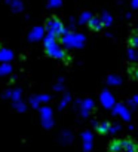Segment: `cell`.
Here are the masks:
<instances>
[{
  "label": "cell",
  "instance_id": "obj_1",
  "mask_svg": "<svg viewBox=\"0 0 138 152\" xmlns=\"http://www.w3.org/2000/svg\"><path fill=\"white\" fill-rule=\"evenodd\" d=\"M43 45H45V51H46L48 55H51V57H53V58H61V57H64V52H62V49L59 48V45L56 43V40H55L53 36L49 34L48 37H45Z\"/></svg>",
  "mask_w": 138,
  "mask_h": 152
},
{
  "label": "cell",
  "instance_id": "obj_2",
  "mask_svg": "<svg viewBox=\"0 0 138 152\" xmlns=\"http://www.w3.org/2000/svg\"><path fill=\"white\" fill-rule=\"evenodd\" d=\"M46 28H48V33L53 37H59L62 34H65V28L62 27V24L59 23V20L56 18H52L46 23Z\"/></svg>",
  "mask_w": 138,
  "mask_h": 152
},
{
  "label": "cell",
  "instance_id": "obj_3",
  "mask_svg": "<svg viewBox=\"0 0 138 152\" xmlns=\"http://www.w3.org/2000/svg\"><path fill=\"white\" fill-rule=\"evenodd\" d=\"M83 42H85V37L79 36V34L68 33L62 37V43L68 48H80V46H83Z\"/></svg>",
  "mask_w": 138,
  "mask_h": 152
},
{
  "label": "cell",
  "instance_id": "obj_4",
  "mask_svg": "<svg viewBox=\"0 0 138 152\" xmlns=\"http://www.w3.org/2000/svg\"><path fill=\"white\" fill-rule=\"evenodd\" d=\"M88 26H89L92 30L98 31V30H101V27H103V23H101V20H100V18L91 17V18L88 20Z\"/></svg>",
  "mask_w": 138,
  "mask_h": 152
},
{
  "label": "cell",
  "instance_id": "obj_5",
  "mask_svg": "<svg viewBox=\"0 0 138 152\" xmlns=\"http://www.w3.org/2000/svg\"><path fill=\"white\" fill-rule=\"evenodd\" d=\"M101 100H103V104L105 106V107H110V106H113V97H111V94L110 93H103L101 94Z\"/></svg>",
  "mask_w": 138,
  "mask_h": 152
},
{
  "label": "cell",
  "instance_id": "obj_6",
  "mask_svg": "<svg viewBox=\"0 0 138 152\" xmlns=\"http://www.w3.org/2000/svg\"><path fill=\"white\" fill-rule=\"evenodd\" d=\"M122 149L126 151H138V145H135L131 140H122Z\"/></svg>",
  "mask_w": 138,
  "mask_h": 152
},
{
  "label": "cell",
  "instance_id": "obj_7",
  "mask_svg": "<svg viewBox=\"0 0 138 152\" xmlns=\"http://www.w3.org/2000/svg\"><path fill=\"white\" fill-rule=\"evenodd\" d=\"M43 36V30L40 28V27H36V28H33V31H31V34H30V39L31 40H37V39H40Z\"/></svg>",
  "mask_w": 138,
  "mask_h": 152
},
{
  "label": "cell",
  "instance_id": "obj_8",
  "mask_svg": "<svg viewBox=\"0 0 138 152\" xmlns=\"http://www.w3.org/2000/svg\"><path fill=\"white\" fill-rule=\"evenodd\" d=\"M108 130H110V124H108V122H103V124L97 125V131H98V133H101V134L107 133Z\"/></svg>",
  "mask_w": 138,
  "mask_h": 152
},
{
  "label": "cell",
  "instance_id": "obj_9",
  "mask_svg": "<svg viewBox=\"0 0 138 152\" xmlns=\"http://www.w3.org/2000/svg\"><path fill=\"white\" fill-rule=\"evenodd\" d=\"M122 149V142L119 140H113L110 143V151H120Z\"/></svg>",
  "mask_w": 138,
  "mask_h": 152
},
{
  "label": "cell",
  "instance_id": "obj_10",
  "mask_svg": "<svg viewBox=\"0 0 138 152\" xmlns=\"http://www.w3.org/2000/svg\"><path fill=\"white\" fill-rule=\"evenodd\" d=\"M9 58H12V52H9V51H0V60H9Z\"/></svg>",
  "mask_w": 138,
  "mask_h": 152
},
{
  "label": "cell",
  "instance_id": "obj_11",
  "mask_svg": "<svg viewBox=\"0 0 138 152\" xmlns=\"http://www.w3.org/2000/svg\"><path fill=\"white\" fill-rule=\"evenodd\" d=\"M114 112H120V115H122L125 119H128V118H129V116L126 115L128 112L125 110V107H123V106H116V107H114Z\"/></svg>",
  "mask_w": 138,
  "mask_h": 152
},
{
  "label": "cell",
  "instance_id": "obj_12",
  "mask_svg": "<svg viewBox=\"0 0 138 152\" xmlns=\"http://www.w3.org/2000/svg\"><path fill=\"white\" fill-rule=\"evenodd\" d=\"M8 3H9V5H11V8H14L15 11H20V9H21V8H20V6H21V3L18 2V0H8Z\"/></svg>",
  "mask_w": 138,
  "mask_h": 152
},
{
  "label": "cell",
  "instance_id": "obj_13",
  "mask_svg": "<svg viewBox=\"0 0 138 152\" xmlns=\"http://www.w3.org/2000/svg\"><path fill=\"white\" fill-rule=\"evenodd\" d=\"M103 24H111V17L108 14H103V17L100 18Z\"/></svg>",
  "mask_w": 138,
  "mask_h": 152
},
{
  "label": "cell",
  "instance_id": "obj_14",
  "mask_svg": "<svg viewBox=\"0 0 138 152\" xmlns=\"http://www.w3.org/2000/svg\"><path fill=\"white\" fill-rule=\"evenodd\" d=\"M92 107V102L91 100H85L83 102V115H88L86 112H88V109H91Z\"/></svg>",
  "mask_w": 138,
  "mask_h": 152
},
{
  "label": "cell",
  "instance_id": "obj_15",
  "mask_svg": "<svg viewBox=\"0 0 138 152\" xmlns=\"http://www.w3.org/2000/svg\"><path fill=\"white\" fill-rule=\"evenodd\" d=\"M9 72H11V67H9L8 64L0 66V75H5V73H9Z\"/></svg>",
  "mask_w": 138,
  "mask_h": 152
},
{
  "label": "cell",
  "instance_id": "obj_16",
  "mask_svg": "<svg viewBox=\"0 0 138 152\" xmlns=\"http://www.w3.org/2000/svg\"><path fill=\"white\" fill-rule=\"evenodd\" d=\"M89 18H91V15H89L88 12H83V14L80 15V23H88Z\"/></svg>",
  "mask_w": 138,
  "mask_h": 152
},
{
  "label": "cell",
  "instance_id": "obj_17",
  "mask_svg": "<svg viewBox=\"0 0 138 152\" xmlns=\"http://www.w3.org/2000/svg\"><path fill=\"white\" fill-rule=\"evenodd\" d=\"M129 43H131V46H138V36H132L129 39Z\"/></svg>",
  "mask_w": 138,
  "mask_h": 152
},
{
  "label": "cell",
  "instance_id": "obj_18",
  "mask_svg": "<svg viewBox=\"0 0 138 152\" xmlns=\"http://www.w3.org/2000/svg\"><path fill=\"white\" fill-rule=\"evenodd\" d=\"M61 5V0H49V6L51 8H56Z\"/></svg>",
  "mask_w": 138,
  "mask_h": 152
},
{
  "label": "cell",
  "instance_id": "obj_19",
  "mask_svg": "<svg viewBox=\"0 0 138 152\" xmlns=\"http://www.w3.org/2000/svg\"><path fill=\"white\" fill-rule=\"evenodd\" d=\"M108 84H120V79H114V76L108 79Z\"/></svg>",
  "mask_w": 138,
  "mask_h": 152
},
{
  "label": "cell",
  "instance_id": "obj_20",
  "mask_svg": "<svg viewBox=\"0 0 138 152\" xmlns=\"http://www.w3.org/2000/svg\"><path fill=\"white\" fill-rule=\"evenodd\" d=\"M17 109H18V110H25V106H22V104H17Z\"/></svg>",
  "mask_w": 138,
  "mask_h": 152
},
{
  "label": "cell",
  "instance_id": "obj_21",
  "mask_svg": "<svg viewBox=\"0 0 138 152\" xmlns=\"http://www.w3.org/2000/svg\"><path fill=\"white\" fill-rule=\"evenodd\" d=\"M134 8H138V0H134Z\"/></svg>",
  "mask_w": 138,
  "mask_h": 152
},
{
  "label": "cell",
  "instance_id": "obj_22",
  "mask_svg": "<svg viewBox=\"0 0 138 152\" xmlns=\"http://www.w3.org/2000/svg\"><path fill=\"white\" fill-rule=\"evenodd\" d=\"M135 76H137V79H138V70H137V73H135Z\"/></svg>",
  "mask_w": 138,
  "mask_h": 152
}]
</instances>
